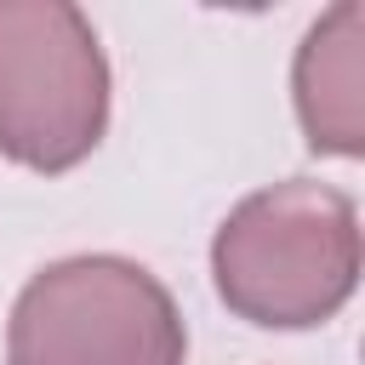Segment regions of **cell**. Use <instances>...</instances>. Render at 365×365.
<instances>
[{"label": "cell", "instance_id": "1", "mask_svg": "<svg viewBox=\"0 0 365 365\" xmlns=\"http://www.w3.org/2000/svg\"><path fill=\"white\" fill-rule=\"evenodd\" d=\"M211 285L245 325H325L359 285L354 200L314 177H285L245 194L211 234Z\"/></svg>", "mask_w": 365, "mask_h": 365}, {"label": "cell", "instance_id": "4", "mask_svg": "<svg viewBox=\"0 0 365 365\" xmlns=\"http://www.w3.org/2000/svg\"><path fill=\"white\" fill-rule=\"evenodd\" d=\"M297 125L314 154L359 160L365 154V6H331L297 46L291 63Z\"/></svg>", "mask_w": 365, "mask_h": 365}, {"label": "cell", "instance_id": "3", "mask_svg": "<svg viewBox=\"0 0 365 365\" xmlns=\"http://www.w3.org/2000/svg\"><path fill=\"white\" fill-rule=\"evenodd\" d=\"M108 57L68 0H0V154L57 177L108 131Z\"/></svg>", "mask_w": 365, "mask_h": 365}, {"label": "cell", "instance_id": "2", "mask_svg": "<svg viewBox=\"0 0 365 365\" xmlns=\"http://www.w3.org/2000/svg\"><path fill=\"white\" fill-rule=\"evenodd\" d=\"M177 297L131 257L80 251L46 262L11 302L6 365H182Z\"/></svg>", "mask_w": 365, "mask_h": 365}]
</instances>
